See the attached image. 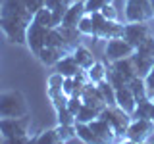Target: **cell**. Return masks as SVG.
Instances as JSON below:
<instances>
[{
	"label": "cell",
	"mask_w": 154,
	"mask_h": 144,
	"mask_svg": "<svg viewBox=\"0 0 154 144\" xmlns=\"http://www.w3.org/2000/svg\"><path fill=\"white\" fill-rule=\"evenodd\" d=\"M31 21L33 14L21 0H0V29L10 42L25 44L27 27Z\"/></svg>",
	"instance_id": "6da1fadb"
},
{
	"label": "cell",
	"mask_w": 154,
	"mask_h": 144,
	"mask_svg": "<svg viewBox=\"0 0 154 144\" xmlns=\"http://www.w3.org/2000/svg\"><path fill=\"white\" fill-rule=\"evenodd\" d=\"M29 115V106L21 90L0 92V117H23Z\"/></svg>",
	"instance_id": "7a4b0ae2"
},
{
	"label": "cell",
	"mask_w": 154,
	"mask_h": 144,
	"mask_svg": "<svg viewBox=\"0 0 154 144\" xmlns=\"http://www.w3.org/2000/svg\"><path fill=\"white\" fill-rule=\"evenodd\" d=\"M100 117L106 119V121L112 125L118 140H125V133H127V127H129V123H131V115L125 112V110H122L118 104L106 106L102 112H100Z\"/></svg>",
	"instance_id": "3957f363"
},
{
	"label": "cell",
	"mask_w": 154,
	"mask_h": 144,
	"mask_svg": "<svg viewBox=\"0 0 154 144\" xmlns=\"http://www.w3.org/2000/svg\"><path fill=\"white\" fill-rule=\"evenodd\" d=\"M91 17H93V25H94L93 38H104V40H110V38H116V37L123 35V25L119 21L106 19L100 12L91 14Z\"/></svg>",
	"instance_id": "277c9868"
},
{
	"label": "cell",
	"mask_w": 154,
	"mask_h": 144,
	"mask_svg": "<svg viewBox=\"0 0 154 144\" xmlns=\"http://www.w3.org/2000/svg\"><path fill=\"white\" fill-rule=\"evenodd\" d=\"M125 21L127 23H137L154 17L152 14V0H125Z\"/></svg>",
	"instance_id": "5b68a950"
},
{
	"label": "cell",
	"mask_w": 154,
	"mask_h": 144,
	"mask_svg": "<svg viewBox=\"0 0 154 144\" xmlns=\"http://www.w3.org/2000/svg\"><path fill=\"white\" fill-rule=\"evenodd\" d=\"M29 127H31V119L29 115L23 117H0V134L4 140L14 136H25L29 134Z\"/></svg>",
	"instance_id": "8992f818"
},
{
	"label": "cell",
	"mask_w": 154,
	"mask_h": 144,
	"mask_svg": "<svg viewBox=\"0 0 154 144\" xmlns=\"http://www.w3.org/2000/svg\"><path fill=\"white\" fill-rule=\"evenodd\" d=\"M154 134V123L152 119H131L125 133L127 142H146Z\"/></svg>",
	"instance_id": "52a82bcc"
},
{
	"label": "cell",
	"mask_w": 154,
	"mask_h": 144,
	"mask_svg": "<svg viewBox=\"0 0 154 144\" xmlns=\"http://www.w3.org/2000/svg\"><path fill=\"white\" fill-rule=\"evenodd\" d=\"M48 31H50L48 27L41 25V23H37V21L29 23V27H27V42H25V44H27V48L35 56H38V54H41V50L46 46Z\"/></svg>",
	"instance_id": "ba28073f"
},
{
	"label": "cell",
	"mask_w": 154,
	"mask_h": 144,
	"mask_svg": "<svg viewBox=\"0 0 154 144\" xmlns=\"http://www.w3.org/2000/svg\"><path fill=\"white\" fill-rule=\"evenodd\" d=\"M106 60L108 62H116V60H123V58H129L135 54V46H131L123 37H116L110 38L108 44H106Z\"/></svg>",
	"instance_id": "9c48e42d"
},
{
	"label": "cell",
	"mask_w": 154,
	"mask_h": 144,
	"mask_svg": "<svg viewBox=\"0 0 154 144\" xmlns=\"http://www.w3.org/2000/svg\"><path fill=\"white\" fill-rule=\"evenodd\" d=\"M122 37L131 46H135V50H137V48L150 37V29H148V25H144V21L127 23V25H123V35Z\"/></svg>",
	"instance_id": "30bf717a"
},
{
	"label": "cell",
	"mask_w": 154,
	"mask_h": 144,
	"mask_svg": "<svg viewBox=\"0 0 154 144\" xmlns=\"http://www.w3.org/2000/svg\"><path fill=\"white\" fill-rule=\"evenodd\" d=\"M81 98H83V102L87 106H93V108H98V110H104L106 108V100H104L102 92H100L98 85L91 83V81L85 85L83 92H81Z\"/></svg>",
	"instance_id": "8fae6325"
},
{
	"label": "cell",
	"mask_w": 154,
	"mask_h": 144,
	"mask_svg": "<svg viewBox=\"0 0 154 144\" xmlns=\"http://www.w3.org/2000/svg\"><path fill=\"white\" fill-rule=\"evenodd\" d=\"M89 125H91V129L94 131V134L98 136L100 144H102V142H116V140H118V136H116L112 125L106 121V119H102L100 115H98L96 119H93Z\"/></svg>",
	"instance_id": "7c38bea8"
},
{
	"label": "cell",
	"mask_w": 154,
	"mask_h": 144,
	"mask_svg": "<svg viewBox=\"0 0 154 144\" xmlns=\"http://www.w3.org/2000/svg\"><path fill=\"white\" fill-rule=\"evenodd\" d=\"M116 104L122 110H125L129 115L135 112V108H137V98H135V94L131 92L129 85H122V86L116 88Z\"/></svg>",
	"instance_id": "4fadbf2b"
},
{
	"label": "cell",
	"mask_w": 154,
	"mask_h": 144,
	"mask_svg": "<svg viewBox=\"0 0 154 144\" xmlns=\"http://www.w3.org/2000/svg\"><path fill=\"white\" fill-rule=\"evenodd\" d=\"M54 71H58V73H62L64 77H75L79 71H83L81 69V65L77 64V60H75V56L71 54H66V56H62L60 60L54 64Z\"/></svg>",
	"instance_id": "5bb4252c"
},
{
	"label": "cell",
	"mask_w": 154,
	"mask_h": 144,
	"mask_svg": "<svg viewBox=\"0 0 154 144\" xmlns=\"http://www.w3.org/2000/svg\"><path fill=\"white\" fill-rule=\"evenodd\" d=\"M85 2H79V0H73V2L69 4V8L66 10V16L62 19V25L64 27H75L77 29V23H79V19L85 16Z\"/></svg>",
	"instance_id": "9a60e30c"
},
{
	"label": "cell",
	"mask_w": 154,
	"mask_h": 144,
	"mask_svg": "<svg viewBox=\"0 0 154 144\" xmlns=\"http://www.w3.org/2000/svg\"><path fill=\"white\" fill-rule=\"evenodd\" d=\"M112 69H116L118 73H122L125 77V81H131L133 77H137V69H135V64H133V58H123V60H116V62H110L108 64Z\"/></svg>",
	"instance_id": "2e32d148"
},
{
	"label": "cell",
	"mask_w": 154,
	"mask_h": 144,
	"mask_svg": "<svg viewBox=\"0 0 154 144\" xmlns=\"http://www.w3.org/2000/svg\"><path fill=\"white\" fill-rule=\"evenodd\" d=\"M131 58H133L135 69H137V75L144 79V77L148 75V71L152 69V65H154V56H144V54H139V52L135 50V54Z\"/></svg>",
	"instance_id": "e0dca14e"
},
{
	"label": "cell",
	"mask_w": 154,
	"mask_h": 144,
	"mask_svg": "<svg viewBox=\"0 0 154 144\" xmlns=\"http://www.w3.org/2000/svg\"><path fill=\"white\" fill-rule=\"evenodd\" d=\"M71 54L75 56L77 64H79V65H81V69H85V71L96 62V60H94V56H93V52H91L87 46H81V44H77V46L73 48V52H71Z\"/></svg>",
	"instance_id": "ac0fdd59"
},
{
	"label": "cell",
	"mask_w": 154,
	"mask_h": 144,
	"mask_svg": "<svg viewBox=\"0 0 154 144\" xmlns=\"http://www.w3.org/2000/svg\"><path fill=\"white\" fill-rule=\"evenodd\" d=\"M75 133H77V138L81 142H87V144H100L98 136L94 134V131L91 129L89 123H81V121H75Z\"/></svg>",
	"instance_id": "d6986e66"
},
{
	"label": "cell",
	"mask_w": 154,
	"mask_h": 144,
	"mask_svg": "<svg viewBox=\"0 0 154 144\" xmlns=\"http://www.w3.org/2000/svg\"><path fill=\"white\" fill-rule=\"evenodd\" d=\"M106 73H108V67H106L104 62H94V64L87 69V77H89V81L94 83V85L106 81Z\"/></svg>",
	"instance_id": "ffe728a7"
},
{
	"label": "cell",
	"mask_w": 154,
	"mask_h": 144,
	"mask_svg": "<svg viewBox=\"0 0 154 144\" xmlns=\"http://www.w3.org/2000/svg\"><path fill=\"white\" fill-rule=\"evenodd\" d=\"M62 56H66L62 50H58V48H52V46H45L37 58H38V60H41L45 65H54Z\"/></svg>",
	"instance_id": "44dd1931"
},
{
	"label": "cell",
	"mask_w": 154,
	"mask_h": 144,
	"mask_svg": "<svg viewBox=\"0 0 154 144\" xmlns=\"http://www.w3.org/2000/svg\"><path fill=\"white\" fill-rule=\"evenodd\" d=\"M64 79H66V77L62 75V73H58V71L48 77V81H46V94H48V98H52V96H56V94L62 92Z\"/></svg>",
	"instance_id": "7402d4cb"
},
{
	"label": "cell",
	"mask_w": 154,
	"mask_h": 144,
	"mask_svg": "<svg viewBox=\"0 0 154 144\" xmlns=\"http://www.w3.org/2000/svg\"><path fill=\"white\" fill-rule=\"evenodd\" d=\"M152 102L150 98H144L137 102V108L131 113V119H150V112H152Z\"/></svg>",
	"instance_id": "603a6c76"
},
{
	"label": "cell",
	"mask_w": 154,
	"mask_h": 144,
	"mask_svg": "<svg viewBox=\"0 0 154 144\" xmlns=\"http://www.w3.org/2000/svg\"><path fill=\"white\" fill-rule=\"evenodd\" d=\"M33 142H37V144H62V138L54 127V129H48V131H41L33 138Z\"/></svg>",
	"instance_id": "cb8c5ba5"
},
{
	"label": "cell",
	"mask_w": 154,
	"mask_h": 144,
	"mask_svg": "<svg viewBox=\"0 0 154 144\" xmlns=\"http://www.w3.org/2000/svg\"><path fill=\"white\" fill-rule=\"evenodd\" d=\"M129 88H131V92L135 94V98H137V102L139 100H144V98H148L146 96V85H144V79L143 77H133L131 81H129Z\"/></svg>",
	"instance_id": "d4e9b609"
},
{
	"label": "cell",
	"mask_w": 154,
	"mask_h": 144,
	"mask_svg": "<svg viewBox=\"0 0 154 144\" xmlns=\"http://www.w3.org/2000/svg\"><path fill=\"white\" fill-rule=\"evenodd\" d=\"M100 112H102V110L93 108V106H87V104L83 102V108L79 110V113L75 115V119H77V121H81V123H91L93 119H96V117L100 115Z\"/></svg>",
	"instance_id": "484cf974"
},
{
	"label": "cell",
	"mask_w": 154,
	"mask_h": 144,
	"mask_svg": "<svg viewBox=\"0 0 154 144\" xmlns=\"http://www.w3.org/2000/svg\"><path fill=\"white\" fill-rule=\"evenodd\" d=\"M56 131H58V134H60V138H62V144L79 140V138H77V133H75V125H60L58 123Z\"/></svg>",
	"instance_id": "4316f807"
},
{
	"label": "cell",
	"mask_w": 154,
	"mask_h": 144,
	"mask_svg": "<svg viewBox=\"0 0 154 144\" xmlns=\"http://www.w3.org/2000/svg\"><path fill=\"white\" fill-rule=\"evenodd\" d=\"M98 88H100V92H102L104 100H106V106H116V88H114V85L106 79L102 83H98Z\"/></svg>",
	"instance_id": "83f0119b"
},
{
	"label": "cell",
	"mask_w": 154,
	"mask_h": 144,
	"mask_svg": "<svg viewBox=\"0 0 154 144\" xmlns=\"http://www.w3.org/2000/svg\"><path fill=\"white\" fill-rule=\"evenodd\" d=\"M33 21H37V23H41V25H45L48 29H52L54 27V19H52V12L48 10L46 6L45 8H41L38 12L33 16Z\"/></svg>",
	"instance_id": "f1b7e54d"
},
{
	"label": "cell",
	"mask_w": 154,
	"mask_h": 144,
	"mask_svg": "<svg viewBox=\"0 0 154 144\" xmlns=\"http://www.w3.org/2000/svg\"><path fill=\"white\" fill-rule=\"evenodd\" d=\"M77 31H79L83 37H93L94 25H93V17H91V14H85V16L79 19V23H77Z\"/></svg>",
	"instance_id": "f546056e"
},
{
	"label": "cell",
	"mask_w": 154,
	"mask_h": 144,
	"mask_svg": "<svg viewBox=\"0 0 154 144\" xmlns=\"http://www.w3.org/2000/svg\"><path fill=\"white\" fill-rule=\"evenodd\" d=\"M56 115H58V123L60 125H75V115L67 110V106L66 108H60V110H56Z\"/></svg>",
	"instance_id": "4dcf8cb0"
},
{
	"label": "cell",
	"mask_w": 154,
	"mask_h": 144,
	"mask_svg": "<svg viewBox=\"0 0 154 144\" xmlns=\"http://www.w3.org/2000/svg\"><path fill=\"white\" fill-rule=\"evenodd\" d=\"M114 0H85V12L87 14H94V12H100L104 6L112 4Z\"/></svg>",
	"instance_id": "1f68e13d"
},
{
	"label": "cell",
	"mask_w": 154,
	"mask_h": 144,
	"mask_svg": "<svg viewBox=\"0 0 154 144\" xmlns=\"http://www.w3.org/2000/svg\"><path fill=\"white\" fill-rule=\"evenodd\" d=\"M81 108H83V98H81V96H69V98H67V110L73 115L79 113Z\"/></svg>",
	"instance_id": "d6a6232c"
},
{
	"label": "cell",
	"mask_w": 154,
	"mask_h": 144,
	"mask_svg": "<svg viewBox=\"0 0 154 144\" xmlns=\"http://www.w3.org/2000/svg\"><path fill=\"white\" fill-rule=\"evenodd\" d=\"M137 52H139V54H144V56H154V37L152 35L148 37L146 40L137 48Z\"/></svg>",
	"instance_id": "836d02e7"
},
{
	"label": "cell",
	"mask_w": 154,
	"mask_h": 144,
	"mask_svg": "<svg viewBox=\"0 0 154 144\" xmlns=\"http://www.w3.org/2000/svg\"><path fill=\"white\" fill-rule=\"evenodd\" d=\"M144 85H146V96L150 100H154V65H152V69L148 71V75L144 77Z\"/></svg>",
	"instance_id": "e575fe53"
},
{
	"label": "cell",
	"mask_w": 154,
	"mask_h": 144,
	"mask_svg": "<svg viewBox=\"0 0 154 144\" xmlns=\"http://www.w3.org/2000/svg\"><path fill=\"white\" fill-rule=\"evenodd\" d=\"M100 14H102L106 19H112V21H119V14H118V10H116L114 4H108V6H104L102 10H100Z\"/></svg>",
	"instance_id": "d590c367"
},
{
	"label": "cell",
	"mask_w": 154,
	"mask_h": 144,
	"mask_svg": "<svg viewBox=\"0 0 154 144\" xmlns=\"http://www.w3.org/2000/svg\"><path fill=\"white\" fill-rule=\"evenodd\" d=\"M62 92H64L66 96H75V81H73V77H66L64 79Z\"/></svg>",
	"instance_id": "8d00e7d4"
},
{
	"label": "cell",
	"mask_w": 154,
	"mask_h": 144,
	"mask_svg": "<svg viewBox=\"0 0 154 144\" xmlns=\"http://www.w3.org/2000/svg\"><path fill=\"white\" fill-rule=\"evenodd\" d=\"M21 2L27 6V10L33 14V16H35L41 8H45V0H21Z\"/></svg>",
	"instance_id": "74e56055"
},
{
	"label": "cell",
	"mask_w": 154,
	"mask_h": 144,
	"mask_svg": "<svg viewBox=\"0 0 154 144\" xmlns=\"http://www.w3.org/2000/svg\"><path fill=\"white\" fill-rule=\"evenodd\" d=\"M71 2H73V0H45V6L48 10H54L58 6H69Z\"/></svg>",
	"instance_id": "f35d334b"
},
{
	"label": "cell",
	"mask_w": 154,
	"mask_h": 144,
	"mask_svg": "<svg viewBox=\"0 0 154 144\" xmlns=\"http://www.w3.org/2000/svg\"><path fill=\"white\" fill-rule=\"evenodd\" d=\"M6 142H8V144H29V142H33V138L29 136V134H25V136H14V138H8Z\"/></svg>",
	"instance_id": "ab89813d"
},
{
	"label": "cell",
	"mask_w": 154,
	"mask_h": 144,
	"mask_svg": "<svg viewBox=\"0 0 154 144\" xmlns=\"http://www.w3.org/2000/svg\"><path fill=\"white\" fill-rule=\"evenodd\" d=\"M150 119H152V123H154V102H152V112H150Z\"/></svg>",
	"instance_id": "60d3db41"
},
{
	"label": "cell",
	"mask_w": 154,
	"mask_h": 144,
	"mask_svg": "<svg viewBox=\"0 0 154 144\" xmlns=\"http://www.w3.org/2000/svg\"><path fill=\"white\" fill-rule=\"evenodd\" d=\"M152 14H154V0H152Z\"/></svg>",
	"instance_id": "b9f144b4"
}]
</instances>
